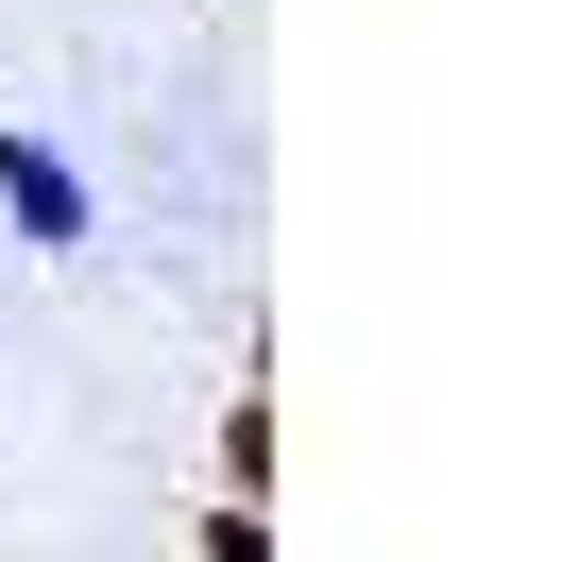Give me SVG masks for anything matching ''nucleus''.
I'll use <instances>...</instances> for the list:
<instances>
[{"label": "nucleus", "mask_w": 562, "mask_h": 562, "mask_svg": "<svg viewBox=\"0 0 562 562\" xmlns=\"http://www.w3.org/2000/svg\"><path fill=\"white\" fill-rule=\"evenodd\" d=\"M222 494H273V375H239V409H222Z\"/></svg>", "instance_id": "obj_2"}, {"label": "nucleus", "mask_w": 562, "mask_h": 562, "mask_svg": "<svg viewBox=\"0 0 562 562\" xmlns=\"http://www.w3.org/2000/svg\"><path fill=\"white\" fill-rule=\"evenodd\" d=\"M0 222H18V256H86V154L69 137H35V120H18V137H0Z\"/></svg>", "instance_id": "obj_1"}, {"label": "nucleus", "mask_w": 562, "mask_h": 562, "mask_svg": "<svg viewBox=\"0 0 562 562\" xmlns=\"http://www.w3.org/2000/svg\"><path fill=\"white\" fill-rule=\"evenodd\" d=\"M205 562H273V494H222V512H205Z\"/></svg>", "instance_id": "obj_3"}]
</instances>
